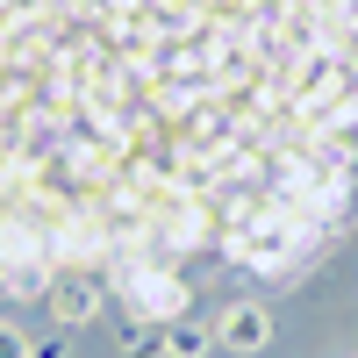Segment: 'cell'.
<instances>
[{
  "label": "cell",
  "mask_w": 358,
  "mask_h": 358,
  "mask_svg": "<svg viewBox=\"0 0 358 358\" xmlns=\"http://www.w3.org/2000/svg\"><path fill=\"white\" fill-rule=\"evenodd\" d=\"M358 201V0H0V294L201 265L294 280Z\"/></svg>",
  "instance_id": "obj_1"
}]
</instances>
